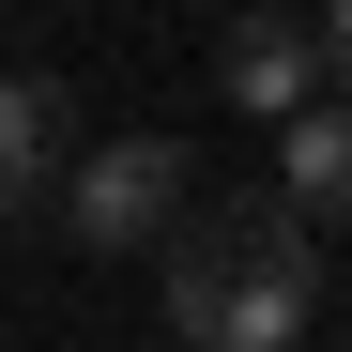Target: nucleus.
<instances>
[{"label":"nucleus","instance_id":"obj_1","mask_svg":"<svg viewBox=\"0 0 352 352\" xmlns=\"http://www.w3.org/2000/svg\"><path fill=\"white\" fill-rule=\"evenodd\" d=\"M168 352H291L322 322V261L276 199H230V214H184L168 230Z\"/></svg>","mask_w":352,"mask_h":352},{"label":"nucleus","instance_id":"obj_2","mask_svg":"<svg viewBox=\"0 0 352 352\" xmlns=\"http://www.w3.org/2000/svg\"><path fill=\"white\" fill-rule=\"evenodd\" d=\"M62 230L92 261H138V245H168L199 199H184V138H107V153H62Z\"/></svg>","mask_w":352,"mask_h":352},{"label":"nucleus","instance_id":"obj_3","mask_svg":"<svg viewBox=\"0 0 352 352\" xmlns=\"http://www.w3.org/2000/svg\"><path fill=\"white\" fill-rule=\"evenodd\" d=\"M214 92L245 107V123H291V107H322V46H307V16H230Z\"/></svg>","mask_w":352,"mask_h":352},{"label":"nucleus","instance_id":"obj_4","mask_svg":"<svg viewBox=\"0 0 352 352\" xmlns=\"http://www.w3.org/2000/svg\"><path fill=\"white\" fill-rule=\"evenodd\" d=\"M276 214L291 230H352V92H322V107L276 123Z\"/></svg>","mask_w":352,"mask_h":352},{"label":"nucleus","instance_id":"obj_5","mask_svg":"<svg viewBox=\"0 0 352 352\" xmlns=\"http://www.w3.org/2000/svg\"><path fill=\"white\" fill-rule=\"evenodd\" d=\"M62 138H77V92L62 77H0V230L62 184Z\"/></svg>","mask_w":352,"mask_h":352},{"label":"nucleus","instance_id":"obj_6","mask_svg":"<svg viewBox=\"0 0 352 352\" xmlns=\"http://www.w3.org/2000/svg\"><path fill=\"white\" fill-rule=\"evenodd\" d=\"M307 46H322V92H352V0H322V16H307Z\"/></svg>","mask_w":352,"mask_h":352}]
</instances>
